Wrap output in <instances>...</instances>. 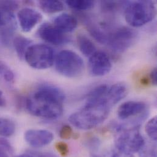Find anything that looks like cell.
Instances as JSON below:
<instances>
[{
    "instance_id": "7c38bea8",
    "label": "cell",
    "mask_w": 157,
    "mask_h": 157,
    "mask_svg": "<svg viewBox=\"0 0 157 157\" xmlns=\"http://www.w3.org/2000/svg\"><path fill=\"white\" fill-rule=\"evenodd\" d=\"M146 111V105L142 101H129L121 105L117 109L118 117L125 121L135 116L144 115Z\"/></svg>"
},
{
    "instance_id": "1f68e13d",
    "label": "cell",
    "mask_w": 157,
    "mask_h": 157,
    "mask_svg": "<svg viewBox=\"0 0 157 157\" xmlns=\"http://www.w3.org/2000/svg\"><path fill=\"white\" fill-rule=\"evenodd\" d=\"M6 152L7 151L6 149L0 147V157H9Z\"/></svg>"
},
{
    "instance_id": "cb8c5ba5",
    "label": "cell",
    "mask_w": 157,
    "mask_h": 157,
    "mask_svg": "<svg viewBox=\"0 0 157 157\" xmlns=\"http://www.w3.org/2000/svg\"><path fill=\"white\" fill-rule=\"evenodd\" d=\"M138 152L139 157H157V146L155 143H145Z\"/></svg>"
},
{
    "instance_id": "5bb4252c",
    "label": "cell",
    "mask_w": 157,
    "mask_h": 157,
    "mask_svg": "<svg viewBox=\"0 0 157 157\" xmlns=\"http://www.w3.org/2000/svg\"><path fill=\"white\" fill-rule=\"evenodd\" d=\"M54 25L64 33L74 31L78 26V20L73 15L62 13L55 18Z\"/></svg>"
},
{
    "instance_id": "e0dca14e",
    "label": "cell",
    "mask_w": 157,
    "mask_h": 157,
    "mask_svg": "<svg viewBox=\"0 0 157 157\" xmlns=\"http://www.w3.org/2000/svg\"><path fill=\"white\" fill-rule=\"evenodd\" d=\"M77 39L79 49L85 56L89 58L97 52L93 42L85 35L79 34Z\"/></svg>"
},
{
    "instance_id": "f1b7e54d",
    "label": "cell",
    "mask_w": 157,
    "mask_h": 157,
    "mask_svg": "<svg viewBox=\"0 0 157 157\" xmlns=\"http://www.w3.org/2000/svg\"><path fill=\"white\" fill-rule=\"evenodd\" d=\"M149 77L151 79L152 85L156 86L157 84V69L154 68L149 74Z\"/></svg>"
},
{
    "instance_id": "4fadbf2b",
    "label": "cell",
    "mask_w": 157,
    "mask_h": 157,
    "mask_svg": "<svg viewBox=\"0 0 157 157\" xmlns=\"http://www.w3.org/2000/svg\"><path fill=\"white\" fill-rule=\"evenodd\" d=\"M128 94L127 86L122 83H116L109 87L105 97V101L109 107L116 105Z\"/></svg>"
},
{
    "instance_id": "2e32d148",
    "label": "cell",
    "mask_w": 157,
    "mask_h": 157,
    "mask_svg": "<svg viewBox=\"0 0 157 157\" xmlns=\"http://www.w3.org/2000/svg\"><path fill=\"white\" fill-rule=\"evenodd\" d=\"M33 41L21 36H17L13 40V45L16 52V53L20 60L25 59V54L32 45Z\"/></svg>"
},
{
    "instance_id": "d6986e66",
    "label": "cell",
    "mask_w": 157,
    "mask_h": 157,
    "mask_svg": "<svg viewBox=\"0 0 157 157\" xmlns=\"http://www.w3.org/2000/svg\"><path fill=\"white\" fill-rule=\"evenodd\" d=\"M15 132L14 122L7 118L0 117V136L7 138L12 136Z\"/></svg>"
},
{
    "instance_id": "836d02e7",
    "label": "cell",
    "mask_w": 157,
    "mask_h": 157,
    "mask_svg": "<svg viewBox=\"0 0 157 157\" xmlns=\"http://www.w3.org/2000/svg\"><path fill=\"white\" fill-rule=\"evenodd\" d=\"M15 157H34L33 155H29V154H23V155H18V156H16Z\"/></svg>"
},
{
    "instance_id": "603a6c76",
    "label": "cell",
    "mask_w": 157,
    "mask_h": 157,
    "mask_svg": "<svg viewBox=\"0 0 157 157\" xmlns=\"http://www.w3.org/2000/svg\"><path fill=\"white\" fill-rule=\"evenodd\" d=\"M145 130L148 136L155 142L157 140V117H152L147 122Z\"/></svg>"
},
{
    "instance_id": "e575fe53",
    "label": "cell",
    "mask_w": 157,
    "mask_h": 157,
    "mask_svg": "<svg viewBox=\"0 0 157 157\" xmlns=\"http://www.w3.org/2000/svg\"><path fill=\"white\" fill-rule=\"evenodd\" d=\"M1 12H0V22H1Z\"/></svg>"
},
{
    "instance_id": "ba28073f",
    "label": "cell",
    "mask_w": 157,
    "mask_h": 157,
    "mask_svg": "<svg viewBox=\"0 0 157 157\" xmlns=\"http://www.w3.org/2000/svg\"><path fill=\"white\" fill-rule=\"evenodd\" d=\"M37 34L41 39L54 45H64L70 40L66 33L49 23L42 24L38 29Z\"/></svg>"
},
{
    "instance_id": "7a4b0ae2",
    "label": "cell",
    "mask_w": 157,
    "mask_h": 157,
    "mask_svg": "<svg viewBox=\"0 0 157 157\" xmlns=\"http://www.w3.org/2000/svg\"><path fill=\"white\" fill-rule=\"evenodd\" d=\"M111 108L105 103L85 104L84 107L72 113L69 121L80 130H90L103 123L108 117Z\"/></svg>"
},
{
    "instance_id": "4dcf8cb0",
    "label": "cell",
    "mask_w": 157,
    "mask_h": 157,
    "mask_svg": "<svg viewBox=\"0 0 157 157\" xmlns=\"http://www.w3.org/2000/svg\"><path fill=\"white\" fill-rule=\"evenodd\" d=\"M6 105V101L3 97V92L0 90V107H4Z\"/></svg>"
},
{
    "instance_id": "8992f818",
    "label": "cell",
    "mask_w": 157,
    "mask_h": 157,
    "mask_svg": "<svg viewBox=\"0 0 157 157\" xmlns=\"http://www.w3.org/2000/svg\"><path fill=\"white\" fill-rule=\"evenodd\" d=\"M25 59L33 69H47L51 67L55 63V52L51 47L47 45H32L28 49Z\"/></svg>"
},
{
    "instance_id": "9a60e30c",
    "label": "cell",
    "mask_w": 157,
    "mask_h": 157,
    "mask_svg": "<svg viewBox=\"0 0 157 157\" xmlns=\"http://www.w3.org/2000/svg\"><path fill=\"white\" fill-rule=\"evenodd\" d=\"M109 86L106 84H101L94 88L87 95L86 104L105 103V97Z\"/></svg>"
},
{
    "instance_id": "f546056e",
    "label": "cell",
    "mask_w": 157,
    "mask_h": 157,
    "mask_svg": "<svg viewBox=\"0 0 157 157\" xmlns=\"http://www.w3.org/2000/svg\"><path fill=\"white\" fill-rule=\"evenodd\" d=\"M140 83H141V84H142L143 86H148L152 84L151 79L149 77V74L147 75L143 76L140 79Z\"/></svg>"
},
{
    "instance_id": "3957f363",
    "label": "cell",
    "mask_w": 157,
    "mask_h": 157,
    "mask_svg": "<svg viewBox=\"0 0 157 157\" xmlns=\"http://www.w3.org/2000/svg\"><path fill=\"white\" fill-rule=\"evenodd\" d=\"M114 143L115 147L119 151L133 155L138 152L146 143L139 126L121 125L116 127Z\"/></svg>"
},
{
    "instance_id": "277c9868",
    "label": "cell",
    "mask_w": 157,
    "mask_h": 157,
    "mask_svg": "<svg viewBox=\"0 0 157 157\" xmlns=\"http://www.w3.org/2000/svg\"><path fill=\"white\" fill-rule=\"evenodd\" d=\"M155 3L152 1L127 2L125 9L127 22L133 27H140L151 21L156 15Z\"/></svg>"
},
{
    "instance_id": "484cf974",
    "label": "cell",
    "mask_w": 157,
    "mask_h": 157,
    "mask_svg": "<svg viewBox=\"0 0 157 157\" xmlns=\"http://www.w3.org/2000/svg\"><path fill=\"white\" fill-rule=\"evenodd\" d=\"M73 130L68 125H65L59 130V136L63 140H69L73 136Z\"/></svg>"
},
{
    "instance_id": "ffe728a7",
    "label": "cell",
    "mask_w": 157,
    "mask_h": 157,
    "mask_svg": "<svg viewBox=\"0 0 157 157\" xmlns=\"http://www.w3.org/2000/svg\"><path fill=\"white\" fill-rule=\"evenodd\" d=\"M65 2L69 7L77 11L89 10L94 7L95 4L94 1L91 0H70Z\"/></svg>"
},
{
    "instance_id": "9c48e42d",
    "label": "cell",
    "mask_w": 157,
    "mask_h": 157,
    "mask_svg": "<svg viewBox=\"0 0 157 157\" xmlns=\"http://www.w3.org/2000/svg\"><path fill=\"white\" fill-rule=\"evenodd\" d=\"M112 64L109 56L103 52L98 51L89 57V69L94 77H102L111 70Z\"/></svg>"
},
{
    "instance_id": "83f0119b",
    "label": "cell",
    "mask_w": 157,
    "mask_h": 157,
    "mask_svg": "<svg viewBox=\"0 0 157 157\" xmlns=\"http://www.w3.org/2000/svg\"><path fill=\"white\" fill-rule=\"evenodd\" d=\"M0 147L6 149L9 153L13 152L12 147L11 146L10 143L7 140L3 138H0Z\"/></svg>"
},
{
    "instance_id": "52a82bcc",
    "label": "cell",
    "mask_w": 157,
    "mask_h": 157,
    "mask_svg": "<svg viewBox=\"0 0 157 157\" xmlns=\"http://www.w3.org/2000/svg\"><path fill=\"white\" fill-rule=\"evenodd\" d=\"M136 35V33L130 28L119 27L108 33L106 45L114 52L121 53L132 45Z\"/></svg>"
},
{
    "instance_id": "5b68a950",
    "label": "cell",
    "mask_w": 157,
    "mask_h": 157,
    "mask_svg": "<svg viewBox=\"0 0 157 157\" xmlns=\"http://www.w3.org/2000/svg\"><path fill=\"white\" fill-rule=\"evenodd\" d=\"M55 63L57 72L67 78H78L84 71V64L82 59L71 50L60 52L56 56Z\"/></svg>"
},
{
    "instance_id": "7402d4cb",
    "label": "cell",
    "mask_w": 157,
    "mask_h": 157,
    "mask_svg": "<svg viewBox=\"0 0 157 157\" xmlns=\"http://www.w3.org/2000/svg\"><path fill=\"white\" fill-rule=\"evenodd\" d=\"M126 2L120 1H101V7L102 11L108 13H113L119 9V8Z\"/></svg>"
},
{
    "instance_id": "44dd1931",
    "label": "cell",
    "mask_w": 157,
    "mask_h": 157,
    "mask_svg": "<svg viewBox=\"0 0 157 157\" xmlns=\"http://www.w3.org/2000/svg\"><path fill=\"white\" fill-rule=\"evenodd\" d=\"M91 157H135L133 155L125 153L117 148L108 149L92 154Z\"/></svg>"
},
{
    "instance_id": "d4e9b609",
    "label": "cell",
    "mask_w": 157,
    "mask_h": 157,
    "mask_svg": "<svg viewBox=\"0 0 157 157\" xmlns=\"http://www.w3.org/2000/svg\"><path fill=\"white\" fill-rule=\"evenodd\" d=\"M0 74H1L4 79L8 82H13L14 81L13 72L6 66L0 64Z\"/></svg>"
},
{
    "instance_id": "ac0fdd59",
    "label": "cell",
    "mask_w": 157,
    "mask_h": 157,
    "mask_svg": "<svg viewBox=\"0 0 157 157\" xmlns=\"http://www.w3.org/2000/svg\"><path fill=\"white\" fill-rule=\"evenodd\" d=\"M40 8L47 13H54L61 12L64 9V4L61 1L42 0L39 1Z\"/></svg>"
},
{
    "instance_id": "6da1fadb",
    "label": "cell",
    "mask_w": 157,
    "mask_h": 157,
    "mask_svg": "<svg viewBox=\"0 0 157 157\" xmlns=\"http://www.w3.org/2000/svg\"><path fill=\"white\" fill-rule=\"evenodd\" d=\"M65 95L59 88L50 84L37 87L25 100L27 111L42 119L53 120L61 116Z\"/></svg>"
},
{
    "instance_id": "8fae6325",
    "label": "cell",
    "mask_w": 157,
    "mask_h": 157,
    "mask_svg": "<svg viewBox=\"0 0 157 157\" xmlns=\"http://www.w3.org/2000/svg\"><path fill=\"white\" fill-rule=\"evenodd\" d=\"M26 142L33 147H42L50 144L54 135L52 132L42 129H30L24 135Z\"/></svg>"
},
{
    "instance_id": "d6a6232c",
    "label": "cell",
    "mask_w": 157,
    "mask_h": 157,
    "mask_svg": "<svg viewBox=\"0 0 157 157\" xmlns=\"http://www.w3.org/2000/svg\"><path fill=\"white\" fill-rule=\"evenodd\" d=\"M38 157H57L52 153H44L38 155Z\"/></svg>"
},
{
    "instance_id": "4316f807",
    "label": "cell",
    "mask_w": 157,
    "mask_h": 157,
    "mask_svg": "<svg viewBox=\"0 0 157 157\" xmlns=\"http://www.w3.org/2000/svg\"><path fill=\"white\" fill-rule=\"evenodd\" d=\"M55 148L62 157H67L69 155V148L66 143L64 142H58L55 144Z\"/></svg>"
},
{
    "instance_id": "30bf717a",
    "label": "cell",
    "mask_w": 157,
    "mask_h": 157,
    "mask_svg": "<svg viewBox=\"0 0 157 157\" xmlns=\"http://www.w3.org/2000/svg\"><path fill=\"white\" fill-rule=\"evenodd\" d=\"M17 18L23 32H30L42 20V14L31 8L25 7L17 13Z\"/></svg>"
}]
</instances>
